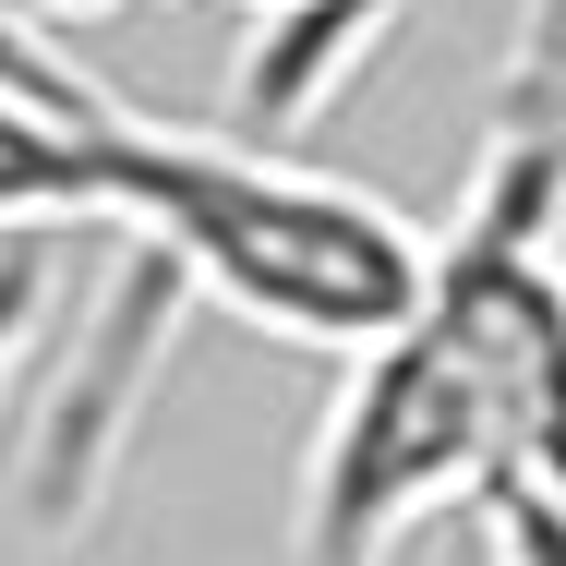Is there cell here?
<instances>
[{
  "label": "cell",
  "mask_w": 566,
  "mask_h": 566,
  "mask_svg": "<svg viewBox=\"0 0 566 566\" xmlns=\"http://www.w3.org/2000/svg\"><path fill=\"white\" fill-rule=\"evenodd\" d=\"M109 241L133 253V277L338 361L410 314L434 253V229L398 218L386 193L169 109H133L109 145Z\"/></svg>",
  "instance_id": "obj_1"
},
{
  "label": "cell",
  "mask_w": 566,
  "mask_h": 566,
  "mask_svg": "<svg viewBox=\"0 0 566 566\" xmlns=\"http://www.w3.org/2000/svg\"><path fill=\"white\" fill-rule=\"evenodd\" d=\"M145 97L85 85V97H36L0 85V241H49V229H109V145Z\"/></svg>",
  "instance_id": "obj_2"
},
{
  "label": "cell",
  "mask_w": 566,
  "mask_h": 566,
  "mask_svg": "<svg viewBox=\"0 0 566 566\" xmlns=\"http://www.w3.org/2000/svg\"><path fill=\"white\" fill-rule=\"evenodd\" d=\"M36 12H109V0H36ZM241 12L277 24V36L253 49V109H265V133H290V120L361 61V36H374L361 0H241Z\"/></svg>",
  "instance_id": "obj_3"
},
{
  "label": "cell",
  "mask_w": 566,
  "mask_h": 566,
  "mask_svg": "<svg viewBox=\"0 0 566 566\" xmlns=\"http://www.w3.org/2000/svg\"><path fill=\"white\" fill-rule=\"evenodd\" d=\"M49 302H61V277H49V241H0V398H12L24 349H36V326H49Z\"/></svg>",
  "instance_id": "obj_4"
},
{
  "label": "cell",
  "mask_w": 566,
  "mask_h": 566,
  "mask_svg": "<svg viewBox=\"0 0 566 566\" xmlns=\"http://www.w3.org/2000/svg\"><path fill=\"white\" fill-rule=\"evenodd\" d=\"M482 543H494V566H566V506H543L531 482H494L482 506Z\"/></svg>",
  "instance_id": "obj_5"
},
{
  "label": "cell",
  "mask_w": 566,
  "mask_h": 566,
  "mask_svg": "<svg viewBox=\"0 0 566 566\" xmlns=\"http://www.w3.org/2000/svg\"><path fill=\"white\" fill-rule=\"evenodd\" d=\"M555 277H566V229H555Z\"/></svg>",
  "instance_id": "obj_6"
}]
</instances>
